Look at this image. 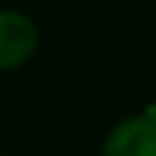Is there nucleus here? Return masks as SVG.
<instances>
[{
  "label": "nucleus",
  "mask_w": 156,
  "mask_h": 156,
  "mask_svg": "<svg viewBox=\"0 0 156 156\" xmlns=\"http://www.w3.org/2000/svg\"><path fill=\"white\" fill-rule=\"evenodd\" d=\"M40 31L31 16L19 9H0V70H19L37 52Z\"/></svg>",
  "instance_id": "nucleus-1"
},
{
  "label": "nucleus",
  "mask_w": 156,
  "mask_h": 156,
  "mask_svg": "<svg viewBox=\"0 0 156 156\" xmlns=\"http://www.w3.org/2000/svg\"><path fill=\"white\" fill-rule=\"evenodd\" d=\"M101 156H156V116L138 113L116 122L104 138Z\"/></svg>",
  "instance_id": "nucleus-2"
},
{
  "label": "nucleus",
  "mask_w": 156,
  "mask_h": 156,
  "mask_svg": "<svg viewBox=\"0 0 156 156\" xmlns=\"http://www.w3.org/2000/svg\"><path fill=\"white\" fill-rule=\"evenodd\" d=\"M0 156H3V153H0Z\"/></svg>",
  "instance_id": "nucleus-3"
}]
</instances>
